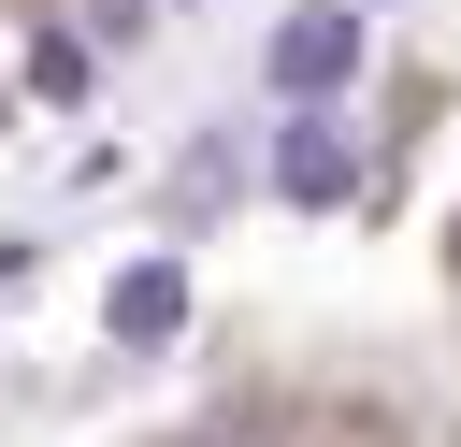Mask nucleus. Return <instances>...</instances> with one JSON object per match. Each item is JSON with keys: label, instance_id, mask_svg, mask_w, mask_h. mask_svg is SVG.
Wrapping results in <instances>:
<instances>
[{"label": "nucleus", "instance_id": "7ed1b4c3", "mask_svg": "<svg viewBox=\"0 0 461 447\" xmlns=\"http://www.w3.org/2000/svg\"><path fill=\"white\" fill-rule=\"evenodd\" d=\"M173 317H187V288H173V274L144 260V274L115 288V346H173Z\"/></svg>", "mask_w": 461, "mask_h": 447}, {"label": "nucleus", "instance_id": "f257e3e1", "mask_svg": "<svg viewBox=\"0 0 461 447\" xmlns=\"http://www.w3.org/2000/svg\"><path fill=\"white\" fill-rule=\"evenodd\" d=\"M346 58H360V29H346V14H288V29H274V87H303V101H317V87H346Z\"/></svg>", "mask_w": 461, "mask_h": 447}, {"label": "nucleus", "instance_id": "f03ea898", "mask_svg": "<svg viewBox=\"0 0 461 447\" xmlns=\"http://www.w3.org/2000/svg\"><path fill=\"white\" fill-rule=\"evenodd\" d=\"M274 187H288V202H346V187H360V144H346V130H288V144H274Z\"/></svg>", "mask_w": 461, "mask_h": 447}]
</instances>
